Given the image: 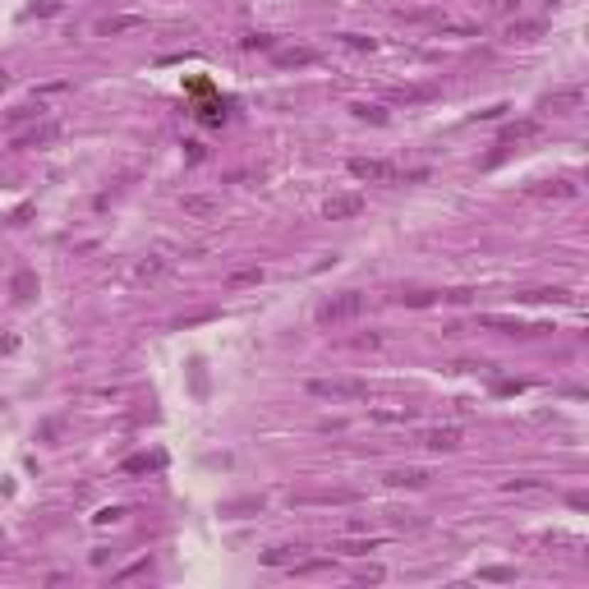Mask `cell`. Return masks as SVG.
Returning a JSON list of instances; mask_svg holds the SVG:
<instances>
[{"mask_svg":"<svg viewBox=\"0 0 589 589\" xmlns=\"http://www.w3.org/2000/svg\"><path fill=\"white\" fill-rule=\"evenodd\" d=\"M249 511H262V497H244V502H225L221 516H249Z\"/></svg>","mask_w":589,"mask_h":589,"instance_id":"obj_26","label":"cell"},{"mask_svg":"<svg viewBox=\"0 0 589 589\" xmlns=\"http://www.w3.org/2000/svg\"><path fill=\"white\" fill-rule=\"evenodd\" d=\"M166 465V456L161 451H152V456H147V451H139V456H129L120 465V474H152V469H161Z\"/></svg>","mask_w":589,"mask_h":589,"instance_id":"obj_15","label":"cell"},{"mask_svg":"<svg viewBox=\"0 0 589 589\" xmlns=\"http://www.w3.org/2000/svg\"><path fill=\"white\" fill-rule=\"evenodd\" d=\"M359 212H364V198H359V193H331V198L322 203V217L327 221H355Z\"/></svg>","mask_w":589,"mask_h":589,"instance_id":"obj_5","label":"cell"},{"mask_svg":"<svg viewBox=\"0 0 589 589\" xmlns=\"http://www.w3.org/2000/svg\"><path fill=\"white\" fill-rule=\"evenodd\" d=\"M387 479L391 488H424L428 484V469H419V465H405V469H387Z\"/></svg>","mask_w":589,"mask_h":589,"instance_id":"obj_12","label":"cell"},{"mask_svg":"<svg viewBox=\"0 0 589 589\" xmlns=\"http://www.w3.org/2000/svg\"><path fill=\"white\" fill-rule=\"evenodd\" d=\"M364 309H368V294L341 290V294H331V299H322L318 309H313V322H318V327H341V322H355Z\"/></svg>","mask_w":589,"mask_h":589,"instance_id":"obj_1","label":"cell"},{"mask_svg":"<svg viewBox=\"0 0 589 589\" xmlns=\"http://www.w3.org/2000/svg\"><path fill=\"white\" fill-rule=\"evenodd\" d=\"M543 134V120H511V124H502V143H529V139H538Z\"/></svg>","mask_w":589,"mask_h":589,"instance_id":"obj_10","label":"cell"},{"mask_svg":"<svg viewBox=\"0 0 589 589\" xmlns=\"http://www.w3.org/2000/svg\"><path fill=\"white\" fill-rule=\"evenodd\" d=\"M225 281H230V286H258V281H262V267H235Z\"/></svg>","mask_w":589,"mask_h":589,"instance_id":"obj_25","label":"cell"},{"mask_svg":"<svg viewBox=\"0 0 589 589\" xmlns=\"http://www.w3.org/2000/svg\"><path fill=\"white\" fill-rule=\"evenodd\" d=\"M290 502H299V506H346V502H355V493H294Z\"/></svg>","mask_w":589,"mask_h":589,"instance_id":"obj_13","label":"cell"},{"mask_svg":"<svg viewBox=\"0 0 589 589\" xmlns=\"http://www.w3.org/2000/svg\"><path fill=\"white\" fill-rule=\"evenodd\" d=\"M299 553H304L299 543H294V548H272L262 562H267V566H290V562H299Z\"/></svg>","mask_w":589,"mask_h":589,"instance_id":"obj_23","label":"cell"},{"mask_svg":"<svg viewBox=\"0 0 589 589\" xmlns=\"http://www.w3.org/2000/svg\"><path fill=\"white\" fill-rule=\"evenodd\" d=\"M55 139H60V124L55 120H33L28 129H18L14 139H9V147H14V152H28V147H46Z\"/></svg>","mask_w":589,"mask_h":589,"instance_id":"obj_4","label":"cell"},{"mask_svg":"<svg viewBox=\"0 0 589 589\" xmlns=\"http://www.w3.org/2000/svg\"><path fill=\"white\" fill-rule=\"evenodd\" d=\"M525 304H571V290L562 286H534V290H520Z\"/></svg>","mask_w":589,"mask_h":589,"instance_id":"obj_14","label":"cell"},{"mask_svg":"<svg viewBox=\"0 0 589 589\" xmlns=\"http://www.w3.org/2000/svg\"><path fill=\"white\" fill-rule=\"evenodd\" d=\"M341 42H346L350 51H373V46H378V42H373V37H364V33H341Z\"/></svg>","mask_w":589,"mask_h":589,"instance_id":"obj_29","label":"cell"},{"mask_svg":"<svg viewBox=\"0 0 589 589\" xmlns=\"http://www.w3.org/2000/svg\"><path fill=\"white\" fill-rule=\"evenodd\" d=\"M272 60H277V70H304V65H318V51L313 46H277Z\"/></svg>","mask_w":589,"mask_h":589,"instance_id":"obj_8","label":"cell"},{"mask_svg":"<svg viewBox=\"0 0 589 589\" xmlns=\"http://www.w3.org/2000/svg\"><path fill=\"white\" fill-rule=\"evenodd\" d=\"M134 28H143L139 14H120V18H106V23H97V37H115V33H134Z\"/></svg>","mask_w":589,"mask_h":589,"instance_id":"obj_18","label":"cell"},{"mask_svg":"<svg viewBox=\"0 0 589 589\" xmlns=\"http://www.w3.org/2000/svg\"><path fill=\"white\" fill-rule=\"evenodd\" d=\"M382 575H387V571H382V566H368V571H359V580H364V585H378Z\"/></svg>","mask_w":589,"mask_h":589,"instance_id":"obj_36","label":"cell"},{"mask_svg":"<svg viewBox=\"0 0 589 589\" xmlns=\"http://www.w3.org/2000/svg\"><path fill=\"white\" fill-rule=\"evenodd\" d=\"M139 277H147V281H156V277H166V262L161 258H147L143 267H139Z\"/></svg>","mask_w":589,"mask_h":589,"instance_id":"obj_32","label":"cell"},{"mask_svg":"<svg viewBox=\"0 0 589 589\" xmlns=\"http://www.w3.org/2000/svg\"><path fill=\"white\" fill-rule=\"evenodd\" d=\"M184 212H189V217H217V212H221V198H203V193H184Z\"/></svg>","mask_w":589,"mask_h":589,"instance_id":"obj_17","label":"cell"},{"mask_svg":"<svg viewBox=\"0 0 589 589\" xmlns=\"http://www.w3.org/2000/svg\"><path fill=\"white\" fill-rule=\"evenodd\" d=\"M538 33H543V23H511V28H506V37H511V42H516V37L525 42V37H538Z\"/></svg>","mask_w":589,"mask_h":589,"instance_id":"obj_30","label":"cell"},{"mask_svg":"<svg viewBox=\"0 0 589 589\" xmlns=\"http://www.w3.org/2000/svg\"><path fill=\"white\" fill-rule=\"evenodd\" d=\"M346 171L355 175V180H364V184H396L400 180V166L382 161V156H350Z\"/></svg>","mask_w":589,"mask_h":589,"instance_id":"obj_3","label":"cell"},{"mask_svg":"<svg viewBox=\"0 0 589 589\" xmlns=\"http://www.w3.org/2000/svg\"><path fill=\"white\" fill-rule=\"evenodd\" d=\"M484 580H497V585H506V580H516V571H506V566H488V571H479Z\"/></svg>","mask_w":589,"mask_h":589,"instance_id":"obj_33","label":"cell"},{"mask_svg":"<svg viewBox=\"0 0 589 589\" xmlns=\"http://www.w3.org/2000/svg\"><path fill=\"white\" fill-rule=\"evenodd\" d=\"M479 327L502 331V336H534V331H543V327H529L520 318H502V313H479Z\"/></svg>","mask_w":589,"mask_h":589,"instance_id":"obj_7","label":"cell"},{"mask_svg":"<svg viewBox=\"0 0 589 589\" xmlns=\"http://www.w3.org/2000/svg\"><path fill=\"white\" fill-rule=\"evenodd\" d=\"M516 5H520V0H493V9H502V14H511Z\"/></svg>","mask_w":589,"mask_h":589,"instance_id":"obj_37","label":"cell"},{"mask_svg":"<svg viewBox=\"0 0 589 589\" xmlns=\"http://www.w3.org/2000/svg\"><path fill=\"white\" fill-rule=\"evenodd\" d=\"M9 294H14V299H33L37 294V272H14V281H9Z\"/></svg>","mask_w":589,"mask_h":589,"instance_id":"obj_20","label":"cell"},{"mask_svg":"<svg viewBox=\"0 0 589 589\" xmlns=\"http://www.w3.org/2000/svg\"><path fill=\"white\" fill-rule=\"evenodd\" d=\"M309 396L355 405V400H368V382H359V378H309Z\"/></svg>","mask_w":589,"mask_h":589,"instance_id":"obj_2","label":"cell"},{"mask_svg":"<svg viewBox=\"0 0 589 589\" xmlns=\"http://www.w3.org/2000/svg\"><path fill=\"white\" fill-rule=\"evenodd\" d=\"M373 548H378V538H336V543H331V553L364 557V553H373Z\"/></svg>","mask_w":589,"mask_h":589,"instance_id":"obj_21","label":"cell"},{"mask_svg":"<svg viewBox=\"0 0 589 589\" xmlns=\"http://www.w3.org/2000/svg\"><path fill=\"white\" fill-rule=\"evenodd\" d=\"M534 198H575L580 193V184H571V180H543V184H534Z\"/></svg>","mask_w":589,"mask_h":589,"instance_id":"obj_16","label":"cell"},{"mask_svg":"<svg viewBox=\"0 0 589 589\" xmlns=\"http://www.w3.org/2000/svg\"><path fill=\"white\" fill-rule=\"evenodd\" d=\"M120 516H124V506H106V511H97L92 520H97V525H115Z\"/></svg>","mask_w":589,"mask_h":589,"instance_id":"obj_34","label":"cell"},{"mask_svg":"<svg viewBox=\"0 0 589 589\" xmlns=\"http://www.w3.org/2000/svg\"><path fill=\"white\" fill-rule=\"evenodd\" d=\"M543 479H506V493H543Z\"/></svg>","mask_w":589,"mask_h":589,"instance_id":"obj_27","label":"cell"},{"mask_svg":"<svg viewBox=\"0 0 589 589\" xmlns=\"http://www.w3.org/2000/svg\"><path fill=\"white\" fill-rule=\"evenodd\" d=\"M396 304H405V309H428V304H437L442 294L437 290H400V294H391Z\"/></svg>","mask_w":589,"mask_h":589,"instance_id":"obj_19","label":"cell"},{"mask_svg":"<svg viewBox=\"0 0 589 589\" xmlns=\"http://www.w3.org/2000/svg\"><path fill=\"white\" fill-rule=\"evenodd\" d=\"M350 111H355V120H373V124H387V111H382V106H373V102H355V106H350Z\"/></svg>","mask_w":589,"mask_h":589,"instance_id":"obj_24","label":"cell"},{"mask_svg":"<svg viewBox=\"0 0 589 589\" xmlns=\"http://www.w3.org/2000/svg\"><path fill=\"white\" fill-rule=\"evenodd\" d=\"M5 87H9V74H5V70H0V92H5Z\"/></svg>","mask_w":589,"mask_h":589,"instance_id":"obj_39","label":"cell"},{"mask_svg":"<svg viewBox=\"0 0 589 589\" xmlns=\"http://www.w3.org/2000/svg\"><path fill=\"white\" fill-rule=\"evenodd\" d=\"M391 102H405V106H415V102H428V97H433V87H405V83H400V87H391Z\"/></svg>","mask_w":589,"mask_h":589,"instance_id":"obj_22","label":"cell"},{"mask_svg":"<svg viewBox=\"0 0 589 589\" xmlns=\"http://www.w3.org/2000/svg\"><path fill=\"white\" fill-rule=\"evenodd\" d=\"M33 120H46V106H42V97H33V102L14 106V111L5 115V124H9V129H18V124H33Z\"/></svg>","mask_w":589,"mask_h":589,"instance_id":"obj_11","label":"cell"},{"mask_svg":"<svg viewBox=\"0 0 589 589\" xmlns=\"http://www.w3.org/2000/svg\"><path fill=\"white\" fill-rule=\"evenodd\" d=\"M350 346H355V350H378V346H382V336H378V331H368V336H355Z\"/></svg>","mask_w":589,"mask_h":589,"instance_id":"obj_35","label":"cell"},{"mask_svg":"<svg viewBox=\"0 0 589 589\" xmlns=\"http://www.w3.org/2000/svg\"><path fill=\"white\" fill-rule=\"evenodd\" d=\"M14 346H18V336H0V355H9Z\"/></svg>","mask_w":589,"mask_h":589,"instance_id":"obj_38","label":"cell"},{"mask_svg":"<svg viewBox=\"0 0 589 589\" xmlns=\"http://www.w3.org/2000/svg\"><path fill=\"white\" fill-rule=\"evenodd\" d=\"M0 410H5V400H0Z\"/></svg>","mask_w":589,"mask_h":589,"instance_id":"obj_40","label":"cell"},{"mask_svg":"<svg viewBox=\"0 0 589 589\" xmlns=\"http://www.w3.org/2000/svg\"><path fill=\"white\" fill-rule=\"evenodd\" d=\"M460 442H465V433H460L456 424H442V428H424V433H419V447H428V451H456Z\"/></svg>","mask_w":589,"mask_h":589,"instance_id":"obj_6","label":"cell"},{"mask_svg":"<svg viewBox=\"0 0 589 589\" xmlns=\"http://www.w3.org/2000/svg\"><path fill=\"white\" fill-rule=\"evenodd\" d=\"M373 419H378V424H410V410H373Z\"/></svg>","mask_w":589,"mask_h":589,"instance_id":"obj_28","label":"cell"},{"mask_svg":"<svg viewBox=\"0 0 589 589\" xmlns=\"http://www.w3.org/2000/svg\"><path fill=\"white\" fill-rule=\"evenodd\" d=\"M580 106H585V87H557V92L543 102V111H553V115H575Z\"/></svg>","mask_w":589,"mask_h":589,"instance_id":"obj_9","label":"cell"},{"mask_svg":"<svg viewBox=\"0 0 589 589\" xmlns=\"http://www.w3.org/2000/svg\"><path fill=\"white\" fill-rule=\"evenodd\" d=\"M244 51H277V42L262 37V33H253V37H244Z\"/></svg>","mask_w":589,"mask_h":589,"instance_id":"obj_31","label":"cell"}]
</instances>
